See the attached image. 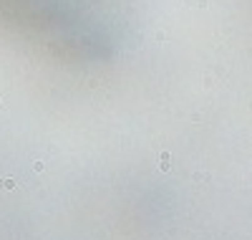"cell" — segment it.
Listing matches in <instances>:
<instances>
[{
  "label": "cell",
  "mask_w": 252,
  "mask_h": 240,
  "mask_svg": "<svg viewBox=\"0 0 252 240\" xmlns=\"http://www.w3.org/2000/svg\"><path fill=\"white\" fill-rule=\"evenodd\" d=\"M15 180L13 177H3V180H0V190H15Z\"/></svg>",
  "instance_id": "1"
}]
</instances>
